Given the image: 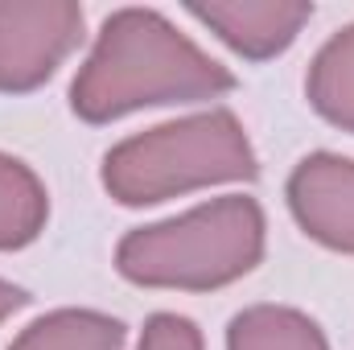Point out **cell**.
<instances>
[{
  "label": "cell",
  "mask_w": 354,
  "mask_h": 350,
  "mask_svg": "<svg viewBox=\"0 0 354 350\" xmlns=\"http://www.w3.org/2000/svg\"><path fill=\"white\" fill-rule=\"evenodd\" d=\"M136 350H206V338H202V330H198L194 317L161 309V313H153L145 322Z\"/></svg>",
  "instance_id": "cell-11"
},
{
  "label": "cell",
  "mask_w": 354,
  "mask_h": 350,
  "mask_svg": "<svg viewBox=\"0 0 354 350\" xmlns=\"http://www.w3.org/2000/svg\"><path fill=\"white\" fill-rule=\"evenodd\" d=\"M264 252V206L252 194H223L174 219L132 227L115 243V272L136 288L214 293L252 276Z\"/></svg>",
  "instance_id": "cell-2"
},
{
  "label": "cell",
  "mask_w": 354,
  "mask_h": 350,
  "mask_svg": "<svg viewBox=\"0 0 354 350\" xmlns=\"http://www.w3.org/2000/svg\"><path fill=\"white\" fill-rule=\"evenodd\" d=\"M50 223V190L33 165L0 153V252H21Z\"/></svg>",
  "instance_id": "cell-10"
},
{
  "label": "cell",
  "mask_w": 354,
  "mask_h": 350,
  "mask_svg": "<svg viewBox=\"0 0 354 350\" xmlns=\"http://www.w3.org/2000/svg\"><path fill=\"white\" fill-rule=\"evenodd\" d=\"M25 305H29V293H25L21 284H12V280L0 276V326H4L17 309H25Z\"/></svg>",
  "instance_id": "cell-12"
},
{
  "label": "cell",
  "mask_w": 354,
  "mask_h": 350,
  "mask_svg": "<svg viewBox=\"0 0 354 350\" xmlns=\"http://www.w3.org/2000/svg\"><path fill=\"white\" fill-rule=\"evenodd\" d=\"M239 79L157 8H115L103 17L71 83V111L83 124H115L145 107L223 99Z\"/></svg>",
  "instance_id": "cell-1"
},
{
  "label": "cell",
  "mask_w": 354,
  "mask_h": 350,
  "mask_svg": "<svg viewBox=\"0 0 354 350\" xmlns=\"http://www.w3.org/2000/svg\"><path fill=\"white\" fill-rule=\"evenodd\" d=\"M284 202L301 235L326 252L354 256V157L330 149L305 153L284 181Z\"/></svg>",
  "instance_id": "cell-5"
},
{
  "label": "cell",
  "mask_w": 354,
  "mask_h": 350,
  "mask_svg": "<svg viewBox=\"0 0 354 350\" xmlns=\"http://www.w3.org/2000/svg\"><path fill=\"white\" fill-rule=\"evenodd\" d=\"M83 37L87 12L79 0H0V95L46 87Z\"/></svg>",
  "instance_id": "cell-4"
},
{
  "label": "cell",
  "mask_w": 354,
  "mask_h": 350,
  "mask_svg": "<svg viewBox=\"0 0 354 350\" xmlns=\"http://www.w3.org/2000/svg\"><path fill=\"white\" fill-rule=\"evenodd\" d=\"M305 99L326 124L354 136V21L330 33L313 54L305 71Z\"/></svg>",
  "instance_id": "cell-9"
},
{
  "label": "cell",
  "mask_w": 354,
  "mask_h": 350,
  "mask_svg": "<svg viewBox=\"0 0 354 350\" xmlns=\"http://www.w3.org/2000/svg\"><path fill=\"white\" fill-rule=\"evenodd\" d=\"M185 12L248 62L280 58L313 21L309 0H189Z\"/></svg>",
  "instance_id": "cell-6"
},
{
  "label": "cell",
  "mask_w": 354,
  "mask_h": 350,
  "mask_svg": "<svg viewBox=\"0 0 354 350\" xmlns=\"http://www.w3.org/2000/svg\"><path fill=\"white\" fill-rule=\"evenodd\" d=\"M128 326L103 309H79L62 305L41 317H33L8 350H124Z\"/></svg>",
  "instance_id": "cell-7"
},
{
  "label": "cell",
  "mask_w": 354,
  "mask_h": 350,
  "mask_svg": "<svg viewBox=\"0 0 354 350\" xmlns=\"http://www.w3.org/2000/svg\"><path fill=\"white\" fill-rule=\"evenodd\" d=\"M256 177H260V157L252 149L243 120L231 107H206L132 132L115 140L99 165L107 198L132 210Z\"/></svg>",
  "instance_id": "cell-3"
},
{
  "label": "cell",
  "mask_w": 354,
  "mask_h": 350,
  "mask_svg": "<svg viewBox=\"0 0 354 350\" xmlns=\"http://www.w3.org/2000/svg\"><path fill=\"white\" fill-rule=\"evenodd\" d=\"M227 350H330V338L305 309L264 301L227 322Z\"/></svg>",
  "instance_id": "cell-8"
}]
</instances>
